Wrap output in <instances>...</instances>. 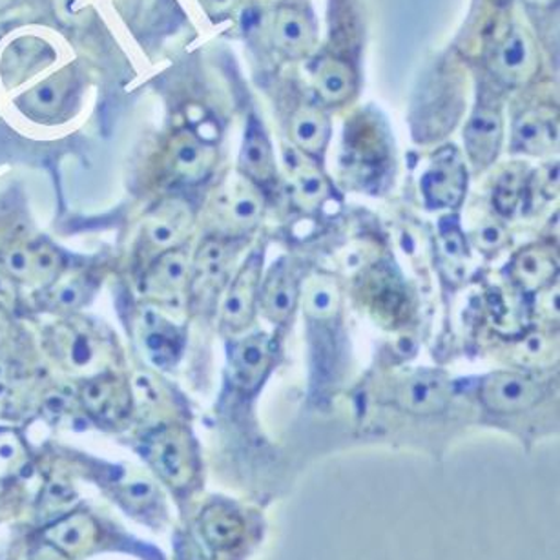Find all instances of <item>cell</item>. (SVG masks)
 <instances>
[{"instance_id": "1", "label": "cell", "mask_w": 560, "mask_h": 560, "mask_svg": "<svg viewBox=\"0 0 560 560\" xmlns=\"http://www.w3.org/2000/svg\"><path fill=\"white\" fill-rule=\"evenodd\" d=\"M43 347L62 371L89 378L110 371L112 363L119 360V347L110 330L78 314L48 325L43 332Z\"/></svg>"}, {"instance_id": "2", "label": "cell", "mask_w": 560, "mask_h": 560, "mask_svg": "<svg viewBox=\"0 0 560 560\" xmlns=\"http://www.w3.org/2000/svg\"><path fill=\"white\" fill-rule=\"evenodd\" d=\"M198 532L212 553L231 560H248L264 544L267 521L256 508L218 497L199 513Z\"/></svg>"}, {"instance_id": "3", "label": "cell", "mask_w": 560, "mask_h": 560, "mask_svg": "<svg viewBox=\"0 0 560 560\" xmlns=\"http://www.w3.org/2000/svg\"><path fill=\"white\" fill-rule=\"evenodd\" d=\"M264 196L247 177H229L209 201V223L214 237H240L258 226Z\"/></svg>"}, {"instance_id": "4", "label": "cell", "mask_w": 560, "mask_h": 560, "mask_svg": "<svg viewBox=\"0 0 560 560\" xmlns=\"http://www.w3.org/2000/svg\"><path fill=\"white\" fill-rule=\"evenodd\" d=\"M147 458L171 488H190L199 475L198 447L187 429L165 425L147 439Z\"/></svg>"}, {"instance_id": "5", "label": "cell", "mask_w": 560, "mask_h": 560, "mask_svg": "<svg viewBox=\"0 0 560 560\" xmlns=\"http://www.w3.org/2000/svg\"><path fill=\"white\" fill-rule=\"evenodd\" d=\"M61 250L46 240H18L0 248V270H4L18 285L34 287L40 291L51 285L67 270Z\"/></svg>"}, {"instance_id": "6", "label": "cell", "mask_w": 560, "mask_h": 560, "mask_svg": "<svg viewBox=\"0 0 560 560\" xmlns=\"http://www.w3.org/2000/svg\"><path fill=\"white\" fill-rule=\"evenodd\" d=\"M478 401L493 417H522L537 409L546 390L537 380L515 371H497L483 376L478 384Z\"/></svg>"}, {"instance_id": "7", "label": "cell", "mask_w": 560, "mask_h": 560, "mask_svg": "<svg viewBox=\"0 0 560 560\" xmlns=\"http://www.w3.org/2000/svg\"><path fill=\"white\" fill-rule=\"evenodd\" d=\"M196 215L187 201L166 199L150 210L139 232V256L147 258V265L160 254L182 248L192 232Z\"/></svg>"}, {"instance_id": "8", "label": "cell", "mask_w": 560, "mask_h": 560, "mask_svg": "<svg viewBox=\"0 0 560 560\" xmlns=\"http://www.w3.org/2000/svg\"><path fill=\"white\" fill-rule=\"evenodd\" d=\"M229 264L231 253L225 240L212 236L199 243L188 276L187 298L194 311L205 313L214 307L229 280Z\"/></svg>"}, {"instance_id": "9", "label": "cell", "mask_w": 560, "mask_h": 560, "mask_svg": "<svg viewBox=\"0 0 560 560\" xmlns=\"http://www.w3.org/2000/svg\"><path fill=\"white\" fill-rule=\"evenodd\" d=\"M423 203L429 210H455L467 192V166L455 147H444L433 155L428 171L423 172Z\"/></svg>"}, {"instance_id": "10", "label": "cell", "mask_w": 560, "mask_h": 560, "mask_svg": "<svg viewBox=\"0 0 560 560\" xmlns=\"http://www.w3.org/2000/svg\"><path fill=\"white\" fill-rule=\"evenodd\" d=\"M261 275H264V253L254 250L242 269L237 270L236 278L232 280L221 303V329L226 335H240L248 329L256 316L259 303V289H261Z\"/></svg>"}, {"instance_id": "11", "label": "cell", "mask_w": 560, "mask_h": 560, "mask_svg": "<svg viewBox=\"0 0 560 560\" xmlns=\"http://www.w3.org/2000/svg\"><path fill=\"white\" fill-rule=\"evenodd\" d=\"M455 398L451 380L440 371L420 369L396 385L393 401L412 417H436L450 409Z\"/></svg>"}, {"instance_id": "12", "label": "cell", "mask_w": 560, "mask_h": 560, "mask_svg": "<svg viewBox=\"0 0 560 560\" xmlns=\"http://www.w3.org/2000/svg\"><path fill=\"white\" fill-rule=\"evenodd\" d=\"M133 336L139 349L155 368L171 369L185 349V332L154 307H139L133 314Z\"/></svg>"}, {"instance_id": "13", "label": "cell", "mask_w": 560, "mask_h": 560, "mask_svg": "<svg viewBox=\"0 0 560 560\" xmlns=\"http://www.w3.org/2000/svg\"><path fill=\"white\" fill-rule=\"evenodd\" d=\"M275 363V347L265 332L232 341L229 347V378L237 393L254 396L261 389Z\"/></svg>"}, {"instance_id": "14", "label": "cell", "mask_w": 560, "mask_h": 560, "mask_svg": "<svg viewBox=\"0 0 560 560\" xmlns=\"http://www.w3.org/2000/svg\"><path fill=\"white\" fill-rule=\"evenodd\" d=\"M489 68L500 83L522 86L537 75L540 56L537 45L526 30L513 26L494 46Z\"/></svg>"}, {"instance_id": "15", "label": "cell", "mask_w": 560, "mask_h": 560, "mask_svg": "<svg viewBox=\"0 0 560 560\" xmlns=\"http://www.w3.org/2000/svg\"><path fill=\"white\" fill-rule=\"evenodd\" d=\"M218 150L198 133L183 130L172 136L165 149V171L174 182L198 185L214 171Z\"/></svg>"}, {"instance_id": "16", "label": "cell", "mask_w": 560, "mask_h": 560, "mask_svg": "<svg viewBox=\"0 0 560 560\" xmlns=\"http://www.w3.org/2000/svg\"><path fill=\"white\" fill-rule=\"evenodd\" d=\"M190 261L185 248H174L152 259L141 276V292L155 305H177L188 294Z\"/></svg>"}, {"instance_id": "17", "label": "cell", "mask_w": 560, "mask_h": 560, "mask_svg": "<svg viewBox=\"0 0 560 560\" xmlns=\"http://www.w3.org/2000/svg\"><path fill=\"white\" fill-rule=\"evenodd\" d=\"M79 401L92 417L106 422L121 420L133 406L130 385L112 371L84 380L79 389Z\"/></svg>"}, {"instance_id": "18", "label": "cell", "mask_w": 560, "mask_h": 560, "mask_svg": "<svg viewBox=\"0 0 560 560\" xmlns=\"http://www.w3.org/2000/svg\"><path fill=\"white\" fill-rule=\"evenodd\" d=\"M100 283L94 270H65L51 285L37 291V305L46 313L78 314L94 298Z\"/></svg>"}, {"instance_id": "19", "label": "cell", "mask_w": 560, "mask_h": 560, "mask_svg": "<svg viewBox=\"0 0 560 560\" xmlns=\"http://www.w3.org/2000/svg\"><path fill=\"white\" fill-rule=\"evenodd\" d=\"M272 39L276 48L287 57L300 59L311 56L318 39L313 15L298 4H283L275 13Z\"/></svg>"}, {"instance_id": "20", "label": "cell", "mask_w": 560, "mask_h": 560, "mask_svg": "<svg viewBox=\"0 0 560 560\" xmlns=\"http://www.w3.org/2000/svg\"><path fill=\"white\" fill-rule=\"evenodd\" d=\"M504 139V121L493 106H478L464 130L467 158L475 168H488L499 158Z\"/></svg>"}, {"instance_id": "21", "label": "cell", "mask_w": 560, "mask_h": 560, "mask_svg": "<svg viewBox=\"0 0 560 560\" xmlns=\"http://www.w3.org/2000/svg\"><path fill=\"white\" fill-rule=\"evenodd\" d=\"M300 300V285L291 265L285 258L270 269L267 280L259 289V305L264 308L265 316L275 324H285L296 308Z\"/></svg>"}, {"instance_id": "22", "label": "cell", "mask_w": 560, "mask_h": 560, "mask_svg": "<svg viewBox=\"0 0 560 560\" xmlns=\"http://www.w3.org/2000/svg\"><path fill=\"white\" fill-rule=\"evenodd\" d=\"M559 259L555 250L546 245H529L511 259L510 276L522 291L538 292L551 285L557 275Z\"/></svg>"}, {"instance_id": "23", "label": "cell", "mask_w": 560, "mask_h": 560, "mask_svg": "<svg viewBox=\"0 0 560 560\" xmlns=\"http://www.w3.org/2000/svg\"><path fill=\"white\" fill-rule=\"evenodd\" d=\"M357 72L341 57H322L313 68V86L325 105L340 106L357 92Z\"/></svg>"}, {"instance_id": "24", "label": "cell", "mask_w": 560, "mask_h": 560, "mask_svg": "<svg viewBox=\"0 0 560 560\" xmlns=\"http://www.w3.org/2000/svg\"><path fill=\"white\" fill-rule=\"evenodd\" d=\"M240 174L254 185L275 182L276 160L269 136L256 119L248 121L247 132L240 152Z\"/></svg>"}, {"instance_id": "25", "label": "cell", "mask_w": 560, "mask_h": 560, "mask_svg": "<svg viewBox=\"0 0 560 560\" xmlns=\"http://www.w3.org/2000/svg\"><path fill=\"white\" fill-rule=\"evenodd\" d=\"M559 141V125L544 112L529 110L513 125V149L522 154L544 155L553 152Z\"/></svg>"}, {"instance_id": "26", "label": "cell", "mask_w": 560, "mask_h": 560, "mask_svg": "<svg viewBox=\"0 0 560 560\" xmlns=\"http://www.w3.org/2000/svg\"><path fill=\"white\" fill-rule=\"evenodd\" d=\"M72 73H56L26 92L21 97V106L26 114L37 119H51L65 110L68 100L72 97Z\"/></svg>"}, {"instance_id": "27", "label": "cell", "mask_w": 560, "mask_h": 560, "mask_svg": "<svg viewBox=\"0 0 560 560\" xmlns=\"http://www.w3.org/2000/svg\"><path fill=\"white\" fill-rule=\"evenodd\" d=\"M291 139L303 155L318 158L329 144V117L318 106L298 108L291 119Z\"/></svg>"}, {"instance_id": "28", "label": "cell", "mask_w": 560, "mask_h": 560, "mask_svg": "<svg viewBox=\"0 0 560 560\" xmlns=\"http://www.w3.org/2000/svg\"><path fill=\"white\" fill-rule=\"evenodd\" d=\"M289 174H291L292 198L300 209L313 212L329 198L327 177L313 161L307 160V155L294 158L292 163H289Z\"/></svg>"}, {"instance_id": "29", "label": "cell", "mask_w": 560, "mask_h": 560, "mask_svg": "<svg viewBox=\"0 0 560 560\" xmlns=\"http://www.w3.org/2000/svg\"><path fill=\"white\" fill-rule=\"evenodd\" d=\"M365 298L369 307L380 319H393L404 311L406 305V292L401 289L400 281L395 280L387 270H374L368 278Z\"/></svg>"}, {"instance_id": "30", "label": "cell", "mask_w": 560, "mask_h": 560, "mask_svg": "<svg viewBox=\"0 0 560 560\" xmlns=\"http://www.w3.org/2000/svg\"><path fill=\"white\" fill-rule=\"evenodd\" d=\"M340 307V289L329 276H316L308 281L303 296V308L308 316L316 319L330 318L335 316Z\"/></svg>"}, {"instance_id": "31", "label": "cell", "mask_w": 560, "mask_h": 560, "mask_svg": "<svg viewBox=\"0 0 560 560\" xmlns=\"http://www.w3.org/2000/svg\"><path fill=\"white\" fill-rule=\"evenodd\" d=\"M526 171L521 166H515L500 176L493 194V205L500 214H515L516 207L521 205L524 194H526Z\"/></svg>"}, {"instance_id": "32", "label": "cell", "mask_w": 560, "mask_h": 560, "mask_svg": "<svg viewBox=\"0 0 560 560\" xmlns=\"http://www.w3.org/2000/svg\"><path fill=\"white\" fill-rule=\"evenodd\" d=\"M444 225L440 226V250L445 261L453 269L464 270V261L467 259V247L460 226L456 223L455 218L442 221Z\"/></svg>"}, {"instance_id": "33", "label": "cell", "mask_w": 560, "mask_h": 560, "mask_svg": "<svg viewBox=\"0 0 560 560\" xmlns=\"http://www.w3.org/2000/svg\"><path fill=\"white\" fill-rule=\"evenodd\" d=\"M50 535L62 548H78L89 535V524L73 518V521L62 522L59 526L54 527Z\"/></svg>"}, {"instance_id": "34", "label": "cell", "mask_w": 560, "mask_h": 560, "mask_svg": "<svg viewBox=\"0 0 560 560\" xmlns=\"http://www.w3.org/2000/svg\"><path fill=\"white\" fill-rule=\"evenodd\" d=\"M475 243L483 253H497L500 248L505 247L508 232L504 231V226L497 225V223H483L475 232Z\"/></svg>"}, {"instance_id": "35", "label": "cell", "mask_w": 560, "mask_h": 560, "mask_svg": "<svg viewBox=\"0 0 560 560\" xmlns=\"http://www.w3.org/2000/svg\"><path fill=\"white\" fill-rule=\"evenodd\" d=\"M535 187L544 199L557 198L559 194V166L546 165L535 176Z\"/></svg>"}, {"instance_id": "36", "label": "cell", "mask_w": 560, "mask_h": 560, "mask_svg": "<svg viewBox=\"0 0 560 560\" xmlns=\"http://www.w3.org/2000/svg\"><path fill=\"white\" fill-rule=\"evenodd\" d=\"M21 303V294H19V285L10 276L0 270V307L7 308L8 313L18 311Z\"/></svg>"}, {"instance_id": "37", "label": "cell", "mask_w": 560, "mask_h": 560, "mask_svg": "<svg viewBox=\"0 0 560 560\" xmlns=\"http://www.w3.org/2000/svg\"><path fill=\"white\" fill-rule=\"evenodd\" d=\"M176 560H209L203 548L188 533H179L176 538Z\"/></svg>"}, {"instance_id": "38", "label": "cell", "mask_w": 560, "mask_h": 560, "mask_svg": "<svg viewBox=\"0 0 560 560\" xmlns=\"http://www.w3.org/2000/svg\"><path fill=\"white\" fill-rule=\"evenodd\" d=\"M548 291L538 296V313L549 319L559 318V283L546 287Z\"/></svg>"}, {"instance_id": "39", "label": "cell", "mask_w": 560, "mask_h": 560, "mask_svg": "<svg viewBox=\"0 0 560 560\" xmlns=\"http://www.w3.org/2000/svg\"><path fill=\"white\" fill-rule=\"evenodd\" d=\"M72 406V396L65 395L62 390H51L45 398L46 411L59 417L62 412H67Z\"/></svg>"}, {"instance_id": "40", "label": "cell", "mask_w": 560, "mask_h": 560, "mask_svg": "<svg viewBox=\"0 0 560 560\" xmlns=\"http://www.w3.org/2000/svg\"><path fill=\"white\" fill-rule=\"evenodd\" d=\"M19 447L15 440L0 439V466H10L18 460Z\"/></svg>"}, {"instance_id": "41", "label": "cell", "mask_w": 560, "mask_h": 560, "mask_svg": "<svg viewBox=\"0 0 560 560\" xmlns=\"http://www.w3.org/2000/svg\"><path fill=\"white\" fill-rule=\"evenodd\" d=\"M12 316H10V313H8L7 308L0 307V349L7 346L8 341L12 340Z\"/></svg>"}, {"instance_id": "42", "label": "cell", "mask_w": 560, "mask_h": 560, "mask_svg": "<svg viewBox=\"0 0 560 560\" xmlns=\"http://www.w3.org/2000/svg\"><path fill=\"white\" fill-rule=\"evenodd\" d=\"M50 499L56 500L57 504H67L68 500L73 499L72 489L68 488V483L56 482L51 483Z\"/></svg>"}, {"instance_id": "43", "label": "cell", "mask_w": 560, "mask_h": 560, "mask_svg": "<svg viewBox=\"0 0 560 560\" xmlns=\"http://www.w3.org/2000/svg\"><path fill=\"white\" fill-rule=\"evenodd\" d=\"M524 2L535 10H553L559 4V0H524Z\"/></svg>"}, {"instance_id": "44", "label": "cell", "mask_w": 560, "mask_h": 560, "mask_svg": "<svg viewBox=\"0 0 560 560\" xmlns=\"http://www.w3.org/2000/svg\"><path fill=\"white\" fill-rule=\"evenodd\" d=\"M15 0H0V12H4L8 8L12 7Z\"/></svg>"}, {"instance_id": "45", "label": "cell", "mask_w": 560, "mask_h": 560, "mask_svg": "<svg viewBox=\"0 0 560 560\" xmlns=\"http://www.w3.org/2000/svg\"><path fill=\"white\" fill-rule=\"evenodd\" d=\"M40 560H54V559H40Z\"/></svg>"}]
</instances>
